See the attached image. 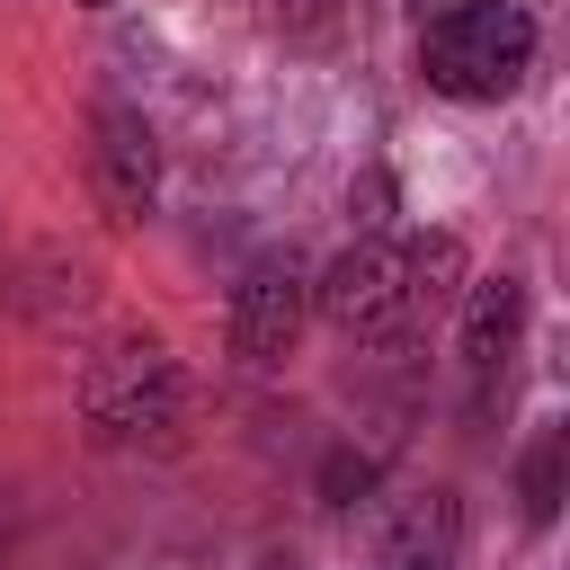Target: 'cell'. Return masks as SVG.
<instances>
[{"label":"cell","mask_w":570,"mask_h":570,"mask_svg":"<svg viewBox=\"0 0 570 570\" xmlns=\"http://www.w3.org/2000/svg\"><path fill=\"white\" fill-rule=\"evenodd\" d=\"M80 419L107 445H169L187 419V374L160 338H116L80 365Z\"/></svg>","instance_id":"obj_1"},{"label":"cell","mask_w":570,"mask_h":570,"mask_svg":"<svg viewBox=\"0 0 570 570\" xmlns=\"http://www.w3.org/2000/svg\"><path fill=\"white\" fill-rule=\"evenodd\" d=\"M419 71L445 98H508L534 71V18L517 0H481V9H445L419 18Z\"/></svg>","instance_id":"obj_2"},{"label":"cell","mask_w":570,"mask_h":570,"mask_svg":"<svg viewBox=\"0 0 570 570\" xmlns=\"http://www.w3.org/2000/svg\"><path fill=\"white\" fill-rule=\"evenodd\" d=\"M312 312L347 338H401L410 330V276H401V240H356L321 267Z\"/></svg>","instance_id":"obj_3"},{"label":"cell","mask_w":570,"mask_h":570,"mask_svg":"<svg viewBox=\"0 0 570 570\" xmlns=\"http://www.w3.org/2000/svg\"><path fill=\"white\" fill-rule=\"evenodd\" d=\"M89 196H98V214L116 232H134L151 214V196H160V134H151L142 107H116L107 98L89 116Z\"/></svg>","instance_id":"obj_4"},{"label":"cell","mask_w":570,"mask_h":570,"mask_svg":"<svg viewBox=\"0 0 570 570\" xmlns=\"http://www.w3.org/2000/svg\"><path fill=\"white\" fill-rule=\"evenodd\" d=\"M303 321H312V285H303V267H294V258H258V267L232 285L223 338H232L240 365H276V356H294Z\"/></svg>","instance_id":"obj_5"},{"label":"cell","mask_w":570,"mask_h":570,"mask_svg":"<svg viewBox=\"0 0 570 570\" xmlns=\"http://www.w3.org/2000/svg\"><path fill=\"white\" fill-rule=\"evenodd\" d=\"M525 338V285L517 276H481L463 285V374H472V419H490V401L508 392V356Z\"/></svg>","instance_id":"obj_6"},{"label":"cell","mask_w":570,"mask_h":570,"mask_svg":"<svg viewBox=\"0 0 570 570\" xmlns=\"http://www.w3.org/2000/svg\"><path fill=\"white\" fill-rule=\"evenodd\" d=\"M401 276H410V321H436L445 303H463V240L454 232H419L401 249Z\"/></svg>","instance_id":"obj_7"},{"label":"cell","mask_w":570,"mask_h":570,"mask_svg":"<svg viewBox=\"0 0 570 570\" xmlns=\"http://www.w3.org/2000/svg\"><path fill=\"white\" fill-rule=\"evenodd\" d=\"M561 481H570V428H534V445H525V463H517L525 525H552V517H561Z\"/></svg>","instance_id":"obj_8"},{"label":"cell","mask_w":570,"mask_h":570,"mask_svg":"<svg viewBox=\"0 0 570 570\" xmlns=\"http://www.w3.org/2000/svg\"><path fill=\"white\" fill-rule=\"evenodd\" d=\"M365 490H374V463H365V454H330V472H321V499H330V508H356Z\"/></svg>","instance_id":"obj_9"},{"label":"cell","mask_w":570,"mask_h":570,"mask_svg":"<svg viewBox=\"0 0 570 570\" xmlns=\"http://www.w3.org/2000/svg\"><path fill=\"white\" fill-rule=\"evenodd\" d=\"M347 205H365V214H356V223H365V240H374V232H383V223H392V178H383V169H365V187H356V196H347Z\"/></svg>","instance_id":"obj_10"},{"label":"cell","mask_w":570,"mask_h":570,"mask_svg":"<svg viewBox=\"0 0 570 570\" xmlns=\"http://www.w3.org/2000/svg\"><path fill=\"white\" fill-rule=\"evenodd\" d=\"M374 570H445V561H436V552H383Z\"/></svg>","instance_id":"obj_11"},{"label":"cell","mask_w":570,"mask_h":570,"mask_svg":"<svg viewBox=\"0 0 570 570\" xmlns=\"http://www.w3.org/2000/svg\"><path fill=\"white\" fill-rule=\"evenodd\" d=\"M445 9H481V0H419V18H445Z\"/></svg>","instance_id":"obj_12"},{"label":"cell","mask_w":570,"mask_h":570,"mask_svg":"<svg viewBox=\"0 0 570 570\" xmlns=\"http://www.w3.org/2000/svg\"><path fill=\"white\" fill-rule=\"evenodd\" d=\"M258 570H303V561H294V552H267V561H258Z\"/></svg>","instance_id":"obj_13"},{"label":"cell","mask_w":570,"mask_h":570,"mask_svg":"<svg viewBox=\"0 0 570 570\" xmlns=\"http://www.w3.org/2000/svg\"><path fill=\"white\" fill-rule=\"evenodd\" d=\"M80 9H116V0H80Z\"/></svg>","instance_id":"obj_14"}]
</instances>
